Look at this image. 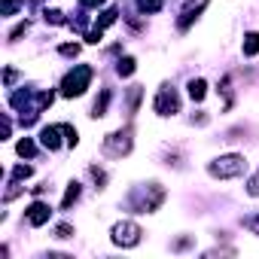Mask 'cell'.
Returning a JSON list of instances; mask_svg holds the SVG:
<instances>
[{"instance_id":"cell-1","label":"cell","mask_w":259,"mask_h":259,"mask_svg":"<svg viewBox=\"0 0 259 259\" xmlns=\"http://www.w3.org/2000/svg\"><path fill=\"white\" fill-rule=\"evenodd\" d=\"M210 177H220V180H232V177H241L247 171V159L238 156V153H229V156H220L207 165Z\"/></svg>"},{"instance_id":"cell-2","label":"cell","mask_w":259,"mask_h":259,"mask_svg":"<svg viewBox=\"0 0 259 259\" xmlns=\"http://www.w3.org/2000/svg\"><path fill=\"white\" fill-rule=\"evenodd\" d=\"M92 76H95V70H92L89 64H79V67H73V70L64 76V82H61V95H64V98H79V95L89 89Z\"/></svg>"},{"instance_id":"cell-3","label":"cell","mask_w":259,"mask_h":259,"mask_svg":"<svg viewBox=\"0 0 259 259\" xmlns=\"http://www.w3.org/2000/svg\"><path fill=\"white\" fill-rule=\"evenodd\" d=\"M141 235H144V232H141V226H138V223L122 220V223H116V226H113V235H110V238H113V244H116V247H138V244H141Z\"/></svg>"},{"instance_id":"cell-4","label":"cell","mask_w":259,"mask_h":259,"mask_svg":"<svg viewBox=\"0 0 259 259\" xmlns=\"http://www.w3.org/2000/svg\"><path fill=\"white\" fill-rule=\"evenodd\" d=\"M104 153L107 156H128L132 153V132H113V135H107V141H104Z\"/></svg>"},{"instance_id":"cell-5","label":"cell","mask_w":259,"mask_h":259,"mask_svg":"<svg viewBox=\"0 0 259 259\" xmlns=\"http://www.w3.org/2000/svg\"><path fill=\"white\" fill-rule=\"evenodd\" d=\"M153 107H156V113H159V116H174V113L180 110V98H177V92H174V89H168V85H165V89L156 95V104H153Z\"/></svg>"},{"instance_id":"cell-6","label":"cell","mask_w":259,"mask_h":259,"mask_svg":"<svg viewBox=\"0 0 259 259\" xmlns=\"http://www.w3.org/2000/svg\"><path fill=\"white\" fill-rule=\"evenodd\" d=\"M207 4H210V0H189V4L183 7V13H180V19H177V28H180V31H186V28H189L201 13H204V7H207Z\"/></svg>"},{"instance_id":"cell-7","label":"cell","mask_w":259,"mask_h":259,"mask_svg":"<svg viewBox=\"0 0 259 259\" xmlns=\"http://www.w3.org/2000/svg\"><path fill=\"white\" fill-rule=\"evenodd\" d=\"M61 125H46L43 132H40V144L46 147V150H58L61 147Z\"/></svg>"},{"instance_id":"cell-8","label":"cell","mask_w":259,"mask_h":259,"mask_svg":"<svg viewBox=\"0 0 259 259\" xmlns=\"http://www.w3.org/2000/svg\"><path fill=\"white\" fill-rule=\"evenodd\" d=\"M49 204H43V201H34L31 207H28V223L31 226H43V223H49Z\"/></svg>"},{"instance_id":"cell-9","label":"cell","mask_w":259,"mask_h":259,"mask_svg":"<svg viewBox=\"0 0 259 259\" xmlns=\"http://www.w3.org/2000/svg\"><path fill=\"white\" fill-rule=\"evenodd\" d=\"M204 95H207V82H204V79H192V82H189V98H192V101H201Z\"/></svg>"},{"instance_id":"cell-10","label":"cell","mask_w":259,"mask_h":259,"mask_svg":"<svg viewBox=\"0 0 259 259\" xmlns=\"http://www.w3.org/2000/svg\"><path fill=\"white\" fill-rule=\"evenodd\" d=\"M256 52H259V34L250 31V34H244V55H256Z\"/></svg>"},{"instance_id":"cell-11","label":"cell","mask_w":259,"mask_h":259,"mask_svg":"<svg viewBox=\"0 0 259 259\" xmlns=\"http://www.w3.org/2000/svg\"><path fill=\"white\" fill-rule=\"evenodd\" d=\"M135 67H138V61H135V58H122V61L116 64V73H119V76H132V73H135Z\"/></svg>"},{"instance_id":"cell-12","label":"cell","mask_w":259,"mask_h":259,"mask_svg":"<svg viewBox=\"0 0 259 259\" xmlns=\"http://www.w3.org/2000/svg\"><path fill=\"white\" fill-rule=\"evenodd\" d=\"M16 150H19V156H25V159H31V156L37 153V147H34V141H31V138H22V141L16 144Z\"/></svg>"},{"instance_id":"cell-13","label":"cell","mask_w":259,"mask_h":259,"mask_svg":"<svg viewBox=\"0 0 259 259\" xmlns=\"http://www.w3.org/2000/svg\"><path fill=\"white\" fill-rule=\"evenodd\" d=\"M76 198H79V183H70V186H67V192H64V198H61V207L67 210Z\"/></svg>"},{"instance_id":"cell-14","label":"cell","mask_w":259,"mask_h":259,"mask_svg":"<svg viewBox=\"0 0 259 259\" xmlns=\"http://www.w3.org/2000/svg\"><path fill=\"white\" fill-rule=\"evenodd\" d=\"M107 104H110V92L104 89V92H101V98L95 101V110H92V116H104V113H107Z\"/></svg>"},{"instance_id":"cell-15","label":"cell","mask_w":259,"mask_h":259,"mask_svg":"<svg viewBox=\"0 0 259 259\" xmlns=\"http://www.w3.org/2000/svg\"><path fill=\"white\" fill-rule=\"evenodd\" d=\"M19 10H22V0H4V4H0V16H13Z\"/></svg>"},{"instance_id":"cell-16","label":"cell","mask_w":259,"mask_h":259,"mask_svg":"<svg viewBox=\"0 0 259 259\" xmlns=\"http://www.w3.org/2000/svg\"><path fill=\"white\" fill-rule=\"evenodd\" d=\"M138 10L141 13H159L162 10V0H138Z\"/></svg>"},{"instance_id":"cell-17","label":"cell","mask_w":259,"mask_h":259,"mask_svg":"<svg viewBox=\"0 0 259 259\" xmlns=\"http://www.w3.org/2000/svg\"><path fill=\"white\" fill-rule=\"evenodd\" d=\"M116 16H119V13H116V10H104V13H101V19H98V25H95V28H110V25H113V22H116Z\"/></svg>"},{"instance_id":"cell-18","label":"cell","mask_w":259,"mask_h":259,"mask_svg":"<svg viewBox=\"0 0 259 259\" xmlns=\"http://www.w3.org/2000/svg\"><path fill=\"white\" fill-rule=\"evenodd\" d=\"M61 132H64V138H67V144H70V147H76V144H79V138H76V128H70V125H61Z\"/></svg>"},{"instance_id":"cell-19","label":"cell","mask_w":259,"mask_h":259,"mask_svg":"<svg viewBox=\"0 0 259 259\" xmlns=\"http://www.w3.org/2000/svg\"><path fill=\"white\" fill-rule=\"evenodd\" d=\"M247 192H250L253 198H259V171L250 177V183H247Z\"/></svg>"},{"instance_id":"cell-20","label":"cell","mask_w":259,"mask_h":259,"mask_svg":"<svg viewBox=\"0 0 259 259\" xmlns=\"http://www.w3.org/2000/svg\"><path fill=\"white\" fill-rule=\"evenodd\" d=\"M13 177H16V180H25V177H31V165H16Z\"/></svg>"},{"instance_id":"cell-21","label":"cell","mask_w":259,"mask_h":259,"mask_svg":"<svg viewBox=\"0 0 259 259\" xmlns=\"http://www.w3.org/2000/svg\"><path fill=\"white\" fill-rule=\"evenodd\" d=\"M46 22H52V25H64V16H61L58 10H49V13H46Z\"/></svg>"},{"instance_id":"cell-22","label":"cell","mask_w":259,"mask_h":259,"mask_svg":"<svg viewBox=\"0 0 259 259\" xmlns=\"http://www.w3.org/2000/svg\"><path fill=\"white\" fill-rule=\"evenodd\" d=\"M61 55H67V58L73 55V58H76V55H79V46H76V43H64V46H61Z\"/></svg>"},{"instance_id":"cell-23","label":"cell","mask_w":259,"mask_h":259,"mask_svg":"<svg viewBox=\"0 0 259 259\" xmlns=\"http://www.w3.org/2000/svg\"><path fill=\"white\" fill-rule=\"evenodd\" d=\"M28 104V92H16L13 95V107H25Z\"/></svg>"},{"instance_id":"cell-24","label":"cell","mask_w":259,"mask_h":259,"mask_svg":"<svg viewBox=\"0 0 259 259\" xmlns=\"http://www.w3.org/2000/svg\"><path fill=\"white\" fill-rule=\"evenodd\" d=\"M52 101H55V95H52V92H43V95L37 98V104H40V107H49Z\"/></svg>"},{"instance_id":"cell-25","label":"cell","mask_w":259,"mask_h":259,"mask_svg":"<svg viewBox=\"0 0 259 259\" xmlns=\"http://www.w3.org/2000/svg\"><path fill=\"white\" fill-rule=\"evenodd\" d=\"M25 31H28V22H22L19 28H13V34H10V40H19V37H22Z\"/></svg>"},{"instance_id":"cell-26","label":"cell","mask_w":259,"mask_h":259,"mask_svg":"<svg viewBox=\"0 0 259 259\" xmlns=\"http://www.w3.org/2000/svg\"><path fill=\"white\" fill-rule=\"evenodd\" d=\"M101 37H104V28H95V31H92L85 40H89V43H101Z\"/></svg>"},{"instance_id":"cell-27","label":"cell","mask_w":259,"mask_h":259,"mask_svg":"<svg viewBox=\"0 0 259 259\" xmlns=\"http://www.w3.org/2000/svg\"><path fill=\"white\" fill-rule=\"evenodd\" d=\"M55 235H58V238H70V235H73V229H70V226H58V229H55Z\"/></svg>"},{"instance_id":"cell-28","label":"cell","mask_w":259,"mask_h":259,"mask_svg":"<svg viewBox=\"0 0 259 259\" xmlns=\"http://www.w3.org/2000/svg\"><path fill=\"white\" fill-rule=\"evenodd\" d=\"M79 4H82V7H104L107 0H79Z\"/></svg>"},{"instance_id":"cell-29","label":"cell","mask_w":259,"mask_h":259,"mask_svg":"<svg viewBox=\"0 0 259 259\" xmlns=\"http://www.w3.org/2000/svg\"><path fill=\"white\" fill-rule=\"evenodd\" d=\"M250 226H253V232H256V235H259V217H256V220H253V223H250Z\"/></svg>"}]
</instances>
